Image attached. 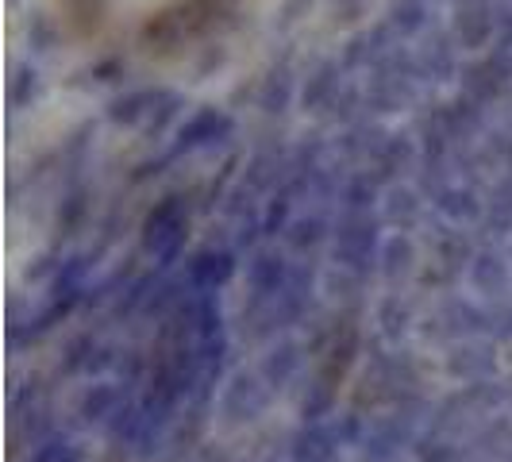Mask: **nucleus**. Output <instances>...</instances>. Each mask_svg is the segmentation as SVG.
<instances>
[{"label":"nucleus","mask_w":512,"mask_h":462,"mask_svg":"<svg viewBox=\"0 0 512 462\" xmlns=\"http://www.w3.org/2000/svg\"><path fill=\"white\" fill-rule=\"evenodd\" d=\"M228 16L231 0H178V4L162 8L158 16H151V24L143 31V51H181V47L212 35Z\"/></svg>","instance_id":"obj_1"},{"label":"nucleus","mask_w":512,"mask_h":462,"mask_svg":"<svg viewBox=\"0 0 512 462\" xmlns=\"http://www.w3.org/2000/svg\"><path fill=\"white\" fill-rule=\"evenodd\" d=\"M62 8H66V20L81 31V35H89V31H97L104 20V0H58Z\"/></svg>","instance_id":"obj_2"}]
</instances>
